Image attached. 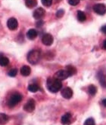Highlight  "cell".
Listing matches in <instances>:
<instances>
[{
  "label": "cell",
  "instance_id": "1",
  "mask_svg": "<svg viewBox=\"0 0 106 125\" xmlns=\"http://www.w3.org/2000/svg\"><path fill=\"white\" fill-rule=\"evenodd\" d=\"M46 87L49 91L55 94L62 87V83H61V81L55 78H49L46 82Z\"/></svg>",
  "mask_w": 106,
  "mask_h": 125
},
{
  "label": "cell",
  "instance_id": "2",
  "mask_svg": "<svg viewBox=\"0 0 106 125\" xmlns=\"http://www.w3.org/2000/svg\"><path fill=\"white\" fill-rule=\"evenodd\" d=\"M26 58L30 64L35 65L40 61L41 58V52L39 50H32L28 53Z\"/></svg>",
  "mask_w": 106,
  "mask_h": 125
},
{
  "label": "cell",
  "instance_id": "3",
  "mask_svg": "<svg viewBox=\"0 0 106 125\" xmlns=\"http://www.w3.org/2000/svg\"><path fill=\"white\" fill-rule=\"evenodd\" d=\"M22 95L19 93H14L13 94L8 100V105L10 108H13L17 104H18L22 100Z\"/></svg>",
  "mask_w": 106,
  "mask_h": 125
},
{
  "label": "cell",
  "instance_id": "4",
  "mask_svg": "<svg viewBox=\"0 0 106 125\" xmlns=\"http://www.w3.org/2000/svg\"><path fill=\"white\" fill-rule=\"evenodd\" d=\"M93 11L99 15H104L106 13V5L102 3L95 4L93 6Z\"/></svg>",
  "mask_w": 106,
  "mask_h": 125
},
{
  "label": "cell",
  "instance_id": "5",
  "mask_svg": "<svg viewBox=\"0 0 106 125\" xmlns=\"http://www.w3.org/2000/svg\"><path fill=\"white\" fill-rule=\"evenodd\" d=\"M68 77H70V75L68 73V72L66 69H61L58 71L57 73H55L54 78L60 80V81H62V80H65L67 79Z\"/></svg>",
  "mask_w": 106,
  "mask_h": 125
},
{
  "label": "cell",
  "instance_id": "6",
  "mask_svg": "<svg viewBox=\"0 0 106 125\" xmlns=\"http://www.w3.org/2000/svg\"><path fill=\"white\" fill-rule=\"evenodd\" d=\"M35 107H36V103H35L34 100L30 99L24 105V110L26 112H32L34 111Z\"/></svg>",
  "mask_w": 106,
  "mask_h": 125
},
{
  "label": "cell",
  "instance_id": "7",
  "mask_svg": "<svg viewBox=\"0 0 106 125\" xmlns=\"http://www.w3.org/2000/svg\"><path fill=\"white\" fill-rule=\"evenodd\" d=\"M45 14H46L45 10H44L42 8L40 7V8H37V9L33 11V16L36 20L40 21V20H41L42 18L44 16H45Z\"/></svg>",
  "mask_w": 106,
  "mask_h": 125
},
{
  "label": "cell",
  "instance_id": "8",
  "mask_svg": "<svg viewBox=\"0 0 106 125\" xmlns=\"http://www.w3.org/2000/svg\"><path fill=\"white\" fill-rule=\"evenodd\" d=\"M53 41H54L53 36L49 33L45 34L42 38V42L43 43V44H45V45H46V46L52 45V43H53Z\"/></svg>",
  "mask_w": 106,
  "mask_h": 125
},
{
  "label": "cell",
  "instance_id": "9",
  "mask_svg": "<svg viewBox=\"0 0 106 125\" xmlns=\"http://www.w3.org/2000/svg\"><path fill=\"white\" fill-rule=\"evenodd\" d=\"M7 26L10 30H16L17 29V26H18V23H17V21L15 18L11 17V18L8 20Z\"/></svg>",
  "mask_w": 106,
  "mask_h": 125
},
{
  "label": "cell",
  "instance_id": "10",
  "mask_svg": "<svg viewBox=\"0 0 106 125\" xmlns=\"http://www.w3.org/2000/svg\"><path fill=\"white\" fill-rule=\"evenodd\" d=\"M61 96H62L65 99H67V100H69L70 98L72 97L73 96V91L72 89L70 87H65L62 91H61Z\"/></svg>",
  "mask_w": 106,
  "mask_h": 125
},
{
  "label": "cell",
  "instance_id": "11",
  "mask_svg": "<svg viewBox=\"0 0 106 125\" xmlns=\"http://www.w3.org/2000/svg\"><path fill=\"white\" fill-rule=\"evenodd\" d=\"M97 78H98V80L100 83V84L102 85V87L106 88V76L105 74L104 73H102V71L98 73L97 74Z\"/></svg>",
  "mask_w": 106,
  "mask_h": 125
},
{
  "label": "cell",
  "instance_id": "12",
  "mask_svg": "<svg viewBox=\"0 0 106 125\" xmlns=\"http://www.w3.org/2000/svg\"><path fill=\"white\" fill-rule=\"evenodd\" d=\"M71 118H72L71 114L66 113L62 116V117H61V122L63 125H68L70 124V122H71Z\"/></svg>",
  "mask_w": 106,
  "mask_h": 125
},
{
  "label": "cell",
  "instance_id": "13",
  "mask_svg": "<svg viewBox=\"0 0 106 125\" xmlns=\"http://www.w3.org/2000/svg\"><path fill=\"white\" fill-rule=\"evenodd\" d=\"M37 35H38V32L36 30L30 29L26 32V37L30 40H34L37 37Z\"/></svg>",
  "mask_w": 106,
  "mask_h": 125
},
{
  "label": "cell",
  "instance_id": "14",
  "mask_svg": "<svg viewBox=\"0 0 106 125\" xmlns=\"http://www.w3.org/2000/svg\"><path fill=\"white\" fill-rule=\"evenodd\" d=\"M31 73V69H30V67L28 66H24L21 67V74L23 75V76H29Z\"/></svg>",
  "mask_w": 106,
  "mask_h": 125
},
{
  "label": "cell",
  "instance_id": "15",
  "mask_svg": "<svg viewBox=\"0 0 106 125\" xmlns=\"http://www.w3.org/2000/svg\"><path fill=\"white\" fill-rule=\"evenodd\" d=\"M9 64V60L8 57L4 56L2 53H0V66H6Z\"/></svg>",
  "mask_w": 106,
  "mask_h": 125
},
{
  "label": "cell",
  "instance_id": "16",
  "mask_svg": "<svg viewBox=\"0 0 106 125\" xmlns=\"http://www.w3.org/2000/svg\"><path fill=\"white\" fill-rule=\"evenodd\" d=\"M77 20L80 22H84L86 20V16L85 13L83 11H77Z\"/></svg>",
  "mask_w": 106,
  "mask_h": 125
},
{
  "label": "cell",
  "instance_id": "17",
  "mask_svg": "<svg viewBox=\"0 0 106 125\" xmlns=\"http://www.w3.org/2000/svg\"><path fill=\"white\" fill-rule=\"evenodd\" d=\"M25 5L27 8H32L37 6V0H25Z\"/></svg>",
  "mask_w": 106,
  "mask_h": 125
},
{
  "label": "cell",
  "instance_id": "18",
  "mask_svg": "<svg viewBox=\"0 0 106 125\" xmlns=\"http://www.w3.org/2000/svg\"><path fill=\"white\" fill-rule=\"evenodd\" d=\"M66 70L68 72V73H69V75H70V76H72V75H75V74L77 73V69H76L74 66H71V65H68V66H66Z\"/></svg>",
  "mask_w": 106,
  "mask_h": 125
},
{
  "label": "cell",
  "instance_id": "19",
  "mask_svg": "<svg viewBox=\"0 0 106 125\" xmlns=\"http://www.w3.org/2000/svg\"><path fill=\"white\" fill-rule=\"evenodd\" d=\"M88 93L90 96H95L97 93V87L93 85V84H91L88 87Z\"/></svg>",
  "mask_w": 106,
  "mask_h": 125
},
{
  "label": "cell",
  "instance_id": "20",
  "mask_svg": "<svg viewBox=\"0 0 106 125\" xmlns=\"http://www.w3.org/2000/svg\"><path fill=\"white\" fill-rule=\"evenodd\" d=\"M8 116L4 113H0V124L4 125L8 121Z\"/></svg>",
  "mask_w": 106,
  "mask_h": 125
},
{
  "label": "cell",
  "instance_id": "21",
  "mask_svg": "<svg viewBox=\"0 0 106 125\" xmlns=\"http://www.w3.org/2000/svg\"><path fill=\"white\" fill-rule=\"evenodd\" d=\"M40 90V87L37 84H31L28 86V91L32 93H36Z\"/></svg>",
  "mask_w": 106,
  "mask_h": 125
},
{
  "label": "cell",
  "instance_id": "22",
  "mask_svg": "<svg viewBox=\"0 0 106 125\" xmlns=\"http://www.w3.org/2000/svg\"><path fill=\"white\" fill-rule=\"evenodd\" d=\"M84 125H95V122L93 118H89L84 122Z\"/></svg>",
  "mask_w": 106,
  "mask_h": 125
},
{
  "label": "cell",
  "instance_id": "23",
  "mask_svg": "<svg viewBox=\"0 0 106 125\" xmlns=\"http://www.w3.org/2000/svg\"><path fill=\"white\" fill-rule=\"evenodd\" d=\"M17 69H12L8 73V75L10 77H15L17 75Z\"/></svg>",
  "mask_w": 106,
  "mask_h": 125
},
{
  "label": "cell",
  "instance_id": "24",
  "mask_svg": "<svg viewBox=\"0 0 106 125\" xmlns=\"http://www.w3.org/2000/svg\"><path fill=\"white\" fill-rule=\"evenodd\" d=\"M42 4L46 6V7H49L52 4V0H41Z\"/></svg>",
  "mask_w": 106,
  "mask_h": 125
},
{
  "label": "cell",
  "instance_id": "25",
  "mask_svg": "<svg viewBox=\"0 0 106 125\" xmlns=\"http://www.w3.org/2000/svg\"><path fill=\"white\" fill-rule=\"evenodd\" d=\"M80 0H67V2L70 5L76 6V5H77L80 3Z\"/></svg>",
  "mask_w": 106,
  "mask_h": 125
},
{
  "label": "cell",
  "instance_id": "26",
  "mask_svg": "<svg viewBox=\"0 0 106 125\" xmlns=\"http://www.w3.org/2000/svg\"><path fill=\"white\" fill-rule=\"evenodd\" d=\"M64 14H65V11L63 9H59L56 12V17L58 18H61V17H62L64 16Z\"/></svg>",
  "mask_w": 106,
  "mask_h": 125
},
{
  "label": "cell",
  "instance_id": "27",
  "mask_svg": "<svg viewBox=\"0 0 106 125\" xmlns=\"http://www.w3.org/2000/svg\"><path fill=\"white\" fill-rule=\"evenodd\" d=\"M43 21H41V20H40V21H37V27H41V26L43 25Z\"/></svg>",
  "mask_w": 106,
  "mask_h": 125
},
{
  "label": "cell",
  "instance_id": "28",
  "mask_svg": "<svg viewBox=\"0 0 106 125\" xmlns=\"http://www.w3.org/2000/svg\"><path fill=\"white\" fill-rule=\"evenodd\" d=\"M101 32L103 33V34H105L106 35V25H104L102 26L101 28Z\"/></svg>",
  "mask_w": 106,
  "mask_h": 125
},
{
  "label": "cell",
  "instance_id": "29",
  "mask_svg": "<svg viewBox=\"0 0 106 125\" xmlns=\"http://www.w3.org/2000/svg\"><path fill=\"white\" fill-rule=\"evenodd\" d=\"M102 104L105 107H106V99H104V100L102 101Z\"/></svg>",
  "mask_w": 106,
  "mask_h": 125
},
{
  "label": "cell",
  "instance_id": "30",
  "mask_svg": "<svg viewBox=\"0 0 106 125\" xmlns=\"http://www.w3.org/2000/svg\"><path fill=\"white\" fill-rule=\"evenodd\" d=\"M103 48L106 50V39L103 42Z\"/></svg>",
  "mask_w": 106,
  "mask_h": 125
}]
</instances>
